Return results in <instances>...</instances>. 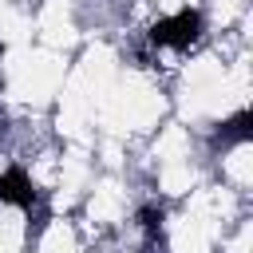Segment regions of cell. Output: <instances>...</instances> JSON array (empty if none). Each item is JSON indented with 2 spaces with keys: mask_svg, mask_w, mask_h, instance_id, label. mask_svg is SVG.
I'll return each instance as SVG.
<instances>
[{
  "mask_svg": "<svg viewBox=\"0 0 253 253\" xmlns=\"http://www.w3.org/2000/svg\"><path fill=\"white\" fill-rule=\"evenodd\" d=\"M202 28H206L202 12H198V8H182V12H174V16H162V20L150 28V43H154V47L186 51L190 43L202 40Z\"/></svg>",
  "mask_w": 253,
  "mask_h": 253,
  "instance_id": "1",
  "label": "cell"
},
{
  "mask_svg": "<svg viewBox=\"0 0 253 253\" xmlns=\"http://www.w3.org/2000/svg\"><path fill=\"white\" fill-rule=\"evenodd\" d=\"M0 202L16 206V210H28V213L36 210V186H32V178H28L24 166H8L0 174Z\"/></svg>",
  "mask_w": 253,
  "mask_h": 253,
  "instance_id": "2",
  "label": "cell"
},
{
  "mask_svg": "<svg viewBox=\"0 0 253 253\" xmlns=\"http://www.w3.org/2000/svg\"><path fill=\"white\" fill-rule=\"evenodd\" d=\"M253 134V111H237L233 119L221 123V130L213 134V146H229V142H245Z\"/></svg>",
  "mask_w": 253,
  "mask_h": 253,
  "instance_id": "3",
  "label": "cell"
},
{
  "mask_svg": "<svg viewBox=\"0 0 253 253\" xmlns=\"http://www.w3.org/2000/svg\"><path fill=\"white\" fill-rule=\"evenodd\" d=\"M138 221H142V233H146L150 241H158L166 213H162V206H142V210H138Z\"/></svg>",
  "mask_w": 253,
  "mask_h": 253,
  "instance_id": "4",
  "label": "cell"
},
{
  "mask_svg": "<svg viewBox=\"0 0 253 253\" xmlns=\"http://www.w3.org/2000/svg\"><path fill=\"white\" fill-rule=\"evenodd\" d=\"M0 51H4V47H0Z\"/></svg>",
  "mask_w": 253,
  "mask_h": 253,
  "instance_id": "5",
  "label": "cell"
}]
</instances>
